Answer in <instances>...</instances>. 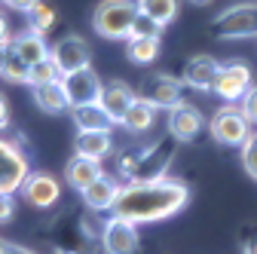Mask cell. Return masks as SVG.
I'll return each mask as SVG.
<instances>
[{"instance_id":"8d00e7d4","label":"cell","mask_w":257,"mask_h":254,"mask_svg":"<svg viewBox=\"0 0 257 254\" xmlns=\"http://www.w3.org/2000/svg\"><path fill=\"white\" fill-rule=\"evenodd\" d=\"M242 254H257V236H251L248 242H245V251Z\"/></svg>"},{"instance_id":"836d02e7","label":"cell","mask_w":257,"mask_h":254,"mask_svg":"<svg viewBox=\"0 0 257 254\" xmlns=\"http://www.w3.org/2000/svg\"><path fill=\"white\" fill-rule=\"evenodd\" d=\"M10 40H13V34H10V22H7L4 13H0V49L10 46Z\"/></svg>"},{"instance_id":"d590c367","label":"cell","mask_w":257,"mask_h":254,"mask_svg":"<svg viewBox=\"0 0 257 254\" xmlns=\"http://www.w3.org/2000/svg\"><path fill=\"white\" fill-rule=\"evenodd\" d=\"M7 254H37V251H31V248H25V245H16V242H10Z\"/></svg>"},{"instance_id":"83f0119b","label":"cell","mask_w":257,"mask_h":254,"mask_svg":"<svg viewBox=\"0 0 257 254\" xmlns=\"http://www.w3.org/2000/svg\"><path fill=\"white\" fill-rule=\"evenodd\" d=\"M159 34H163V25L153 22L150 16H144V13L138 10V16H135V22H132V31H128V37H159Z\"/></svg>"},{"instance_id":"4fadbf2b","label":"cell","mask_w":257,"mask_h":254,"mask_svg":"<svg viewBox=\"0 0 257 254\" xmlns=\"http://www.w3.org/2000/svg\"><path fill=\"white\" fill-rule=\"evenodd\" d=\"M119 187L122 184H116L110 175H98L86 190H83V202H86V208L89 211H113V202H116V196H119Z\"/></svg>"},{"instance_id":"e0dca14e","label":"cell","mask_w":257,"mask_h":254,"mask_svg":"<svg viewBox=\"0 0 257 254\" xmlns=\"http://www.w3.org/2000/svg\"><path fill=\"white\" fill-rule=\"evenodd\" d=\"M71 119H74V125H77V132H110L113 125H116V122L104 113V107H101L98 101L71 107Z\"/></svg>"},{"instance_id":"cb8c5ba5","label":"cell","mask_w":257,"mask_h":254,"mask_svg":"<svg viewBox=\"0 0 257 254\" xmlns=\"http://www.w3.org/2000/svg\"><path fill=\"white\" fill-rule=\"evenodd\" d=\"M0 80H7V83H28V65H25V58L13 46L0 49Z\"/></svg>"},{"instance_id":"277c9868","label":"cell","mask_w":257,"mask_h":254,"mask_svg":"<svg viewBox=\"0 0 257 254\" xmlns=\"http://www.w3.org/2000/svg\"><path fill=\"white\" fill-rule=\"evenodd\" d=\"M214 34L223 40H245V37H257V4H233L230 10H223L220 16H214Z\"/></svg>"},{"instance_id":"d6986e66","label":"cell","mask_w":257,"mask_h":254,"mask_svg":"<svg viewBox=\"0 0 257 254\" xmlns=\"http://www.w3.org/2000/svg\"><path fill=\"white\" fill-rule=\"evenodd\" d=\"M110 150H113L110 132H77V138H74V153L86 156V160H95V163H101Z\"/></svg>"},{"instance_id":"484cf974","label":"cell","mask_w":257,"mask_h":254,"mask_svg":"<svg viewBox=\"0 0 257 254\" xmlns=\"http://www.w3.org/2000/svg\"><path fill=\"white\" fill-rule=\"evenodd\" d=\"M64 74L58 71V65L52 58H43V61H37V65H31L28 68V86L34 89V86H46V83H58Z\"/></svg>"},{"instance_id":"2e32d148","label":"cell","mask_w":257,"mask_h":254,"mask_svg":"<svg viewBox=\"0 0 257 254\" xmlns=\"http://www.w3.org/2000/svg\"><path fill=\"white\" fill-rule=\"evenodd\" d=\"M132 101H135L132 86H125V83H119V80L104 83V89H101V95H98V104L104 107V113H107L113 122H122V116H125V110H128V104H132Z\"/></svg>"},{"instance_id":"7a4b0ae2","label":"cell","mask_w":257,"mask_h":254,"mask_svg":"<svg viewBox=\"0 0 257 254\" xmlns=\"http://www.w3.org/2000/svg\"><path fill=\"white\" fill-rule=\"evenodd\" d=\"M138 16V0H101L92 13V28L104 40H128Z\"/></svg>"},{"instance_id":"f546056e","label":"cell","mask_w":257,"mask_h":254,"mask_svg":"<svg viewBox=\"0 0 257 254\" xmlns=\"http://www.w3.org/2000/svg\"><path fill=\"white\" fill-rule=\"evenodd\" d=\"M242 113L248 116V122H257V86H251L248 92H245V98H242Z\"/></svg>"},{"instance_id":"6da1fadb","label":"cell","mask_w":257,"mask_h":254,"mask_svg":"<svg viewBox=\"0 0 257 254\" xmlns=\"http://www.w3.org/2000/svg\"><path fill=\"white\" fill-rule=\"evenodd\" d=\"M190 202V187L175 178L159 181H128L119 187L113 202V217H122L128 224H156L178 214Z\"/></svg>"},{"instance_id":"ba28073f","label":"cell","mask_w":257,"mask_h":254,"mask_svg":"<svg viewBox=\"0 0 257 254\" xmlns=\"http://www.w3.org/2000/svg\"><path fill=\"white\" fill-rule=\"evenodd\" d=\"M49 58L58 65L61 74H74V71H80V68H92V46H89L86 37L68 34V37H61V40L52 43Z\"/></svg>"},{"instance_id":"5b68a950","label":"cell","mask_w":257,"mask_h":254,"mask_svg":"<svg viewBox=\"0 0 257 254\" xmlns=\"http://www.w3.org/2000/svg\"><path fill=\"white\" fill-rule=\"evenodd\" d=\"M31 175V163L25 150L19 147V141L0 138V193H19L22 184Z\"/></svg>"},{"instance_id":"ffe728a7","label":"cell","mask_w":257,"mask_h":254,"mask_svg":"<svg viewBox=\"0 0 257 254\" xmlns=\"http://www.w3.org/2000/svg\"><path fill=\"white\" fill-rule=\"evenodd\" d=\"M10 46L25 58L28 68L37 65V61H43V58H49V46H46L43 34H37V31H31V28H28V31H19V34H13Z\"/></svg>"},{"instance_id":"f35d334b","label":"cell","mask_w":257,"mask_h":254,"mask_svg":"<svg viewBox=\"0 0 257 254\" xmlns=\"http://www.w3.org/2000/svg\"><path fill=\"white\" fill-rule=\"evenodd\" d=\"M7 248H10V242H7V239H0V254H7Z\"/></svg>"},{"instance_id":"8992f818","label":"cell","mask_w":257,"mask_h":254,"mask_svg":"<svg viewBox=\"0 0 257 254\" xmlns=\"http://www.w3.org/2000/svg\"><path fill=\"white\" fill-rule=\"evenodd\" d=\"M172 160H175V138L166 135V138L153 141L147 150L138 153V163H135L128 181H159V178H166Z\"/></svg>"},{"instance_id":"e575fe53","label":"cell","mask_w":257,"mask_h":254,"mask_svg":"<svg viewBox=\"0 0 257 254\" xmlns=\"http://www.w3.org/2000/svg\"><path fill=\"white\" fill-rule=\"evenodd\" d=\"M10 125V104H7V98L0 95V132H4Z\"/></svg>"},{"instance_id":"30bf717a","label":"cell","mask_w":257,"mask_h":254,"mask_svg":"<svg viewBox=\"0 0 257 254\" xmlns=\"http://www.w3.org/2000/svg\"><path fill=\"white\" fill-rule=\"evenodd\" d=\"M61 83H64L68 98H71V107L98 101V95H101V89H104V83L98 80V74H95L92 68H80V71H74V74H64Z\"/></svg>"},{"instance_id":"52a82bcc","label":"cell","mask_w":257,"mask_h":254,"mask_svg":"<svg viewBox=\"0 0 257 254\" xmlns=\"http://www.w3.org/2000/svg\"><path fill=\"white\" fill-rule=\"evenodd\" d=\"M251 86H254V80H251V68L245 65V61H227V65H220L211 92L217 95V98H223L227 104H233V101L245 98V92Z\"/></svg>"},{"instance_id":"74e56055","label":"cell","mask_w":257,"mask_h":254,"mask_svg":"<svg viewBox=\"0 0 257 254\" xmlns=\"http://www.w3.org/2000/svg\"><path fill=\"white\" fill-rule=\"evenodd\" d=\"M187 4H193V7H208L211 0H187Z\"/></svg>"},{"instance_id":"7402d4cb","label":"cell","mask_w":257,"mask_h":254,"mask_svg":"<svg viewBox=\"0 0 257 254\" xmlns=\"http://www.w3.org/2000/svg\"><path fill=\"white\" fill-rule=\"evenodd\" d=\"M153 119H156V107L144 98V95H135V101L128 104V110H125L119 125L128 129V132H147L153 125Z\"/></svg>"},{"instance_id":"44dd1931","label":"cell","mask_w":257,"mask_h":254,"mask_svg":"<svg viewBox=\"0 0 257 254\" xmlns=\"http://www.w3.org/2000/svg\"><path fill=\"white\" fill-rule=\"evenodd\" d=\"M101 175V163H95V160H86V156H71L68 160V166H64V181H68V187H74V190H83Z\"/></svg>"},{"instance_id":"4dcf8cb0","label":"cell","mask_w":257,"mask_h":254,"mask_svg":"<svg viewBox=\"0 0 257 254\" xmlns=\"http://www.w3.org/2000/svg\"><path fill=\"white\" fill-rule=\"evenodd\" d=\"M13 214H16V199L10 193H0V224L13 220Z\"/></svg>"},{"instance_id":"d6a6232c","label":"cell","mask_w":257,"mask_h":254,"mask_svg":"<svg viewBox=\"0 0 257 254\" xmlns=\"http://www.w3.org/2000/svg\"><path fill=\"white\" fill-rule=\"evenodd\" d=\"M4 7H10V10H19V13H28L34 4H40V0H0Z\"/></svg>"},{"instance_id":"5bb4252c","label":"cell","mask_w":257,"mask_h":254,"mask_svg":"<svg viewBox=\"0 0 257 254\" xmlns=\"http://www.w3.org/2000/svg\"><path fill=\"white\" fill-rule=\"evenodd\" d=\"M217 71H220L217 58H211V55H193L184 65V83L190 89H196V92H211Z\"/></svg>"},{"instance_id":"9a60e30c","label":"cell","mask_w":257,"mask_h":254,"mask_svg":"<svg viewBox=\"0 0 257 254\" xmlns=\"http://www.w3.org/2000/svg\"><path fill=\"white\" fill-rule=\"evenodd\" d=\"M144 98L159 110V107H175V104H181L184 98H181V83L175 80V77H169V74H156L147 86H144Z\"/></svg>"},{"instance_id":"1f68e13d","label":"cell","mask_w":257,"mask_h":254,"mask_svg":"<svg viewBox=\"0 0 257 254\" xmlns=\"http://www.w3.org/2000/svg\"><path fill=\"white\" fill-rule=\"evenodd\" d=\"M101 230H104V224H98L92 214H86L83 217V233L89 236V239H101Z\"/></svg>"},{"instance_id":"f1b7e54d","label":"cell","mask_w":257,"mask_h":254,"mask_svg":"<svg viewBox=\"0 0 257 254\" xmlns=\"http://www.w3.org/2000/svg\"><path fill=\"white\" fill-rule=\"evenodd\" d=\"M242 166H245V172L257 181V132H251L248 141L242 144Z\"/></svg>"},{"instance_id":"d4e9b609","label":"cell","mask_w":257,"mask_h":254,"mask_svg":"<svg viewBox=\"0 0 257 254\" xmlns=\"http://www.w3.org/2000/svg\"><path fill=\"white\" fill-rule=\"evenodd\" d=\"M138 10L166 28L178 19V0H138Z\"/></svg>"},{"instance_id":"603a6c76","label":"cell","mask_w":257,"mask_h":254,"mask_svg":"<svg viewBox=\"0 0 257 254\" xmlns=\"http://www.w3.org/2000/svg\"><path fill=\"white\" fill-rule=\"evenodd\" d=\"M159 49H163V40L159 37H128L125 40V55L132 58L135 65H150V61H156Z\"/></svg>"},{"instance_id":"9c48e42d","label":"cell","mask_w":257,"mask_h":254,"mask_svg":"<svg viewBox=\"0 0 257 254\" xmlns=\"http://www.w3.org/2000/svg\"><path fill=\"white\" fill-rule=\"evenodd\" d=\"M101 248L107 254H138L141 236L135 224H128L122 217H110L104 220V230H101Z\"/></svg>"},{"instance_id":"ac0fdd59","label":"cell","mask_w":257,"mask_h":254,"mask_svg":"<svg viewBox=\"0 0 257 254\" xmlns=\"http://www.w3.org/2000/svg\"><path fill=\"white\" fill-rule=\"evenodd\" d=\"M31 95H34V104L43 110V113H64V110H71V98H68V92H64V83H46V86H34L31 89Z\"/></svg>"},{"instance_id":"7c38bea8","label":"cell","mask_w":257,"mask_h":254,"mask_svg":"<svg viewBox=\"0 0 257 254\" xmlns=\"http://www.w3.org/2000/svg\"><path fill=\"white\" fill-rule=\"evenodd\" d=\"M199 129H202V113H199V107L181 101V104H175L169 110V135L175 141H193V138L199 135Z\"/></svg>"},{"instance_id":"3957f363","label":"cell","mask_w":257,"mask_h":254,"mask_svg":"<svg viewBox=\"0 0 257 254\" xmlns=\"http://www.w3.org/2000/svg\"><path fill=\"white\" fill-rule=\"evenodd\" d=\"M208 132L223 147H242L248 141V135H251V122L242 113V107L227 104V107L214 110V116L208 119Z\"/></svg>"},{"instance_id":"8fae6325","label":"cell","mask_w":257,"mask_h":254,"mask_svg":"<svg viewBox=\"0 0 257 254\" xmlns=\"http://www.w3.org/2000/svg\"><path fill=\"white\" fill-rule=\"evenodd\" d=\"M19 193L25 196V202H31L34 208H52L61 199V184L49 172H31Z\"/></svg>"},{"instance_id":"4316f807","label":"cell","mask_w":257,"mask_h":254,"mask_svg":"<svg viewBox=\"0 0 257 254\" xmlns=\"http://www.w3.org/2000/svg\"><path fill=\"white\" fill-rule=\"evenodd\" d=\"M25 16H28V28H31V31H37V34H46V31L55 25V10L46 4V0L34 4Z\"/></svg>"}]
</instances>
